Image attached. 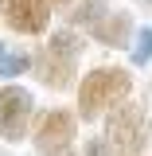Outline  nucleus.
Returning <instances> with one entry per match:
<instances>
[{
  "label": "nucleus",
  "instance_id": "obj_1",
  "mask_svg": "<svg viewBox=\"0 0 152 156\" xmlns=\"http://www.w3.org/2000/svg\"><path fill=\"white\" fill-rule=\"evenodd\" d=\"M133 94V74L125 66H94L78 82V117L97 121L109 117L117 105H125Z\"/></svg>",
  "mask_w": 152,
  "mask_h": 156
},
{
  "label": "nucleus",
  "instance_id": "obj_2",
  "mask_svg": "<svg viewBox=\"0 0 152 156\" xmlns=\"http://www.w3.org/2000/svg\"><path fill=\"white\" fill-rule=\"evenodd\" d=\"M86 39L74 27H62L47 39V47L31 55V74L47 86V90H70L78 82V55H82Z\"/></svg>",
  "mask_w": 152,
  "mask_h": 156
},
{
  "label": "nucleus",
  "instance_id": "obj_3",
  "mask_svg": "<svg viewBox=\"0 0 152 156\" xmlns=\"http://www.w3.org/2000/svg\"><path fill=\"white\" fill-rule=\"evenodd\" d=\"M70 23L74 27H86L97 43H105V47H133V16L125 12V8H105L101 0H82L70 8Z\"/></svg>",
  "mask_w": 152,
  "mask_h": 156
},
{
  "label": "nucleus",
  "instance_id": "obj_4",
  "mask_svg": "<svg viewBox=\"0 0 152 156\" xmlns=\"http://www.w3.org/2000/svg\"><path fill=\"white\" fill-rule=\"evenodd\" d=\"M105 140L117 156H140L148 144V113L140 101H125L105 117Z\"/></svg>",
  "mask_w": 152,
  "mask_h": 156
},
{
  "label": "nucleus",
  "instance_id": "obj_5",
  "mask_svg": "<svg viewBox=\"0 0 152 156\" xmlns=\"http://www.w3.org/2000/svg\"><path fill=\"white\" fill-rule=\"evenodd\" d=\"M74 136H78V113L62 105H51L31 121V144L39 148V156H70L66 148Z\"/></svg>",
  "mask_w": 152,
  "mask_h": 156
},
{
  "label": "nucleus",
  "instance_id": "obj_6",
  "mask_svg": "<svg viewBox=\"0 0 152 156\" xmlns=\"http://www.w3.org/2000/svg\"><path fill=\"white\" fill-rule=\"evenodd\" d=\"M31 121H35V98L23 86H0V140L19 144L23 136L31 133Z\"/></svg>",
  "mask_w": 152,
  "mask_h": 156
},
{
  "label": "nucleus",
  "instance_id": "obj_7",
  "mask_svg": "<svg viewBox=\"0 0 152 156\" xmlns=\"http://www.w3.org/2000/svg\"><path fill=\"white\" fill-rule=\"evenodd\" d=\"M51 12H55L51 0H0L4 27L16 31V35H31V39L51 27Z\"/></svg>",
  "mask_w": 152,
  "mask_h": 156
},
{
  "label": "nucleus",
  "instance_id": "obj_8",
  "mask_svg": "<svg viewBox=\"0 0 152 156\" xmlns=\"http://www.w3.org/2000/svg\"><path fill=\"white\" fill-rule=\"evenodd\" d=\"M23 70H31V55L8 47V43H0V78H16V74H23Z\"/></svg>",
  "mask_w": 152,
  "mask_h": 156
},
{
  "label": "nucleus",
  "instance_id": "obj_9",
  "mask_svg": "<svg viewBox=\"0 0 152 156\" xmlns=\"http://www.w3.org/2000/svg\"><path fill=\"white\" fill-rule=\"evenodd\" d=\"M129 58H133L136 66H148L152 62V27H136L133 47H129Z\"/></svg>",
  "mask_w": 152,
  "mask_h": 156
},
{
  "label": "nucleus",
  "instance_id": "obj_10",
  "mask_svg": "<svg viewBox=\"0 0 152 156\" xmlns=\"http://www.w3.org/2000/svg\"><path fill=\"white\" fill-rule=\"evenodd\" d=\"M82 156H117V152L109 148V140H105V136H90V140H86V148H82Z\"/></svg>",
  "mask_w": 152,
  "mask_h": 156
},
{
  "label": "nucleus",
  "instance_id": "obj_11",
  "mask_svg": "<svg viewBox=\"0 0 152 156\" xmlns=\"http://www.w3.org/2000/svg\"><path fill=\"white\" fill-rule=\"evenodd\" d=\"M51 4H55V8H74L78 0H51Z\"/></svg>",
  "mask_w": 152,
  "mask_h": 156
},
{
  "label": "nucleus",
  "instance_id": "obj_12",
  "mask_svg": "<svg viewBox=\"0 0 152 156\" xmlns=\"http://www.w3.org/2000/svg\"><path fill=\"white\" fill-rule=\"evenodd\" d=\"M140 4H144V8H152V0H140Z\"/></svg>",
  "mask_w": 152,
  "mask_h": 156
}]
</instances>
